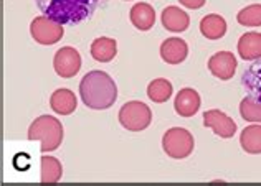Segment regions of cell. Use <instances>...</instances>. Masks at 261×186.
<instances>
[{
  "label": "cell",
  "mask_w": 261,
  "mask_h": 186,
  "mask_svg": "<svg viewBox=\"0 0 261 186\" xmlns=\"http://www.w3.org/2000/svg\"><path fill=\"white\" fill-rule=\"evenodd\" d=\"M91 56L93 59L99 61V63H109L118 54V43L113 38L99 37L91 43Z\"/></svg>",
  "instance_id": "e0dca14e"
},
{
  "label": "cell",
  "mask_w": 261,
  "mask_h": 186,
  "mask_svg": "<svg viewBox=\"0 0 261 186\" xmlns=\"http://www.w3.org/2000/svg\"><path fill=\"white\" fill-rule=\"evenodd\" d=\"M172 92H174L172 82L169 79H164V78L150 81L147 86V98L152 102H155V104H164V102H167L170 99V96H172Z\"/></svg>",
  "instance_id": "44dd1931"
},
{
  "label": "cell",
  "mask_w": 261,
  "mask_h": 186,
  "mask_svg": "<svg viewBox=\"0 0 261 186\" xmlns=\"http://www.w3.org/2000/svg\"><path fill=\"white\" fill-rule=\"evenodd\" d=\"M240 145L250 155L261 153V123H251L242 130Z\"/></svg>",
  "instance_id": "d6986e66"
},
{
  "label": "cell",
  "mask_w": 261,
  "mask_h": 186,
  "mask_svg": "<svg viewBox=\"0 0 261 186\" xmlns=\"http://www.w3.org/2000/svg\"><path fill=\"white\" fill-rule=\"evenodd\" d=\"M50 107L55 114H60V115H70L76 111L78 107V101H76V96L74 92H71L70 89L66 87H61L57 89L51 98H50Z\"/></svg>",
  "instance_id": "9a60e30c"
},
{
  "label": "cell",
  "mask_w": 261,
  "mask_h": 186,
  "mask_svg": "<svg viewBox=\"0 0 261 186\" xmlns=\"http://www.w3.org/2000/svg\"><path fill=\"white\" fill-rule=\"evenodd\" d=\"M161 22H162V26L166 30L172 32V33H182L189 28L190 17H189L187 12H184L180 9V7L170 5V7H166V9L162 10Z\"/></svg>",
  "instance_id": "8fae6325"
},
{
  "label": "cell",
  "mask_w": 261,
  "mask_h": 186,
  "mask_svg": "<svg viewBox=\"0 0 261 186\" xmlns=\"http://www.w3.org/2000/svg\"><path fill=\"white\" fill-rule=\"evenodd\" d=\"M29 140H40L42 153L57 150L63 142V126L53 115H40L29 127Z\"/></svg>",
  "instance_id": "3957f363"
},
{
  "label": "cell",
  "mask_w": 261,
  "mask_h": 186,
  "mask_svg": "<svg viewBox=\"0 0 261 186\" xmlns=\"http://www.w3.org/2000/svg\"><path fill=\"white\" fill-rule=\"evenodd\" d=\"M240 115L242 119L251 123H261V102L255 101L250 96L240 102Z\"/></svg>",
  "instance_id": "7402d4cb"
},
{
  "label": "cell",
  "mask_w": 261,
  "mask_h": 186,
  "mask_svg": "<svg viewBox=\"0 0 261 186\" xmlns=\"http://www.w3.org/2000/svg\"><path fill=\"white\" fill-rule=\"evenodd\" d=\"M200 94H198L195 89L192 87H184L177 92L175 99H174V109L175 112L189 119V117H194L198 109H200Z\"/></svg>",
  "instance_id": "30bf717a"
},
{
  "label": "cell",
  "mask_w": 261,
  "mask_h": 186,
  "mask_svg": "<svg viewBox=\"0 0 261 186\" xmlns=\"http://www.w3.org/2000/svg\"><path fill=\"white\" fill-rule=\"evenodd\" d=\"M238 54L245 61H256L261 58V33L246 32L238 40Z\"/></svg>",
  "instance_id": "4fadbf2b"
},
{
  "label": "cell",
  "mask_w": 261,
  "mask_h": 186,
  "mask_svg": "<svg viewBox=\"0 0 261 186\" xmlns=\"http://www.w3.org/2000/svg\"><path fill=\"white\" fill-rule=\"evenodd\" d=\"M200 33L207 40H220L226 33V22L218 13H210L200 20Z\"/></svg>",
  "instance_id": "ac0fdd59"
},
{
  "label": "cell",
  "mask_w": 261,
  "mask_h": 186,
  "mask_svg": "<svg viewBox=\"0 0 261 186\" xmlns=\"http://www.w3.org/2000/svg\"><path fill=\"white\" fill-rule=\"evenodd\" d=\"M187 54H189V46L185 43V40L172 37L162 41L161 58L167 65H180L187 58Z\"/></svg>",
  "instance_id": "7c38bea8"
},
{
  "label": "cell",
  "mask_w": 261,
  "mask_h": 186,
  "mask_svg": "<svg viewBox=\"0 0 261 186\" xmlns=\"http://www.w3.org/2000/svg\"><path fill=\"white\" fill-rule=\"evenodd\" d=\"M119 123L129 132H141L146 130L152 122V112L149 106L141 101H129L119 109Z\"/></svg>",
  "instance_id": "277c9868"
},
{
  "label": "cell",
  "mask_w": 261,
  "mask_h": 186,
  "mask_svg": "<svg viewBox=\"0 0 261 186\" xmlns=\"http://www.w3.org/2000/svg\"><path fill=\"white\" fill-rule=\"evenodd\" d=\"M30 35L37 43L45 45V46H51L63 38L65 28H63V25L55 22L53 18L46 17V15H40L32 20Z\"/></svg>",
  "instance_id": "8992f818"
},
{
  "label": "cell",
  "mask_w": 261,
  "mask_h": 186,
  "mask_svg": "<svg viewBox=\"0 0 261 186\" xmlns=\"http://www.w3.org/2000/svg\"><path fill=\"white\" fill-rule=\"evenodd\" d=\"M129 18H130V23H133L137 30L149 32L155 23L154 7L146 4V2L134 4L133 9H130V12H129Z\"/></svg>",
  "instance_id": "5bb4252c"
},
{
  "label": "cell",
  "mask_w": 261,
  "mask_h": 186,
  "mask_svg": "<svg viewBox=\"0 0 261 186\" xmlns=\"http://www.w3.org/2000/svg\"><path fill=\"white\" fill-rule=\"evenodd\" d=\"M61 175H63V167L58 158L45 155L40 160V180L42 183H58L61 180Z\"/></svg>",
  "instance_id": "ffe728a7"
},
{
  "label": "cell",
  "mask_w": 261,
  "mask_h": 186,
  "mask_svg": "<svg viewBox=\"0 0 261 186\" xmlns=\"http://www.w3.org/2000/svg\"><path fill=\"white\" fill-rule=\"evenodd\" d=\"M242 86L250 98L261 102V58L253 61V65L243 73Z\"/></svg>",
  "instance_id": "2e32d148"
},
{
  "label": "cell",
  "mask_w": 261,
  "mask_h": 186,
  "mask_svg": "<svg viewBox=\"0 0 261 186\" xmlns=\"http://www.w3.org/2000/svg\"><path fill=\"white\" fill-rule=\"evenodd\" d=\"M208 71L218 78L220 81H228L235 76L237 71V58L235 54L230 51H218L215 54H212L208 59Z\"/></svg>",
  "instance_id": "9c48e42d"
},
{
  "label": "cell",
  "mask_w": 261,
  "mask_h": 186,
  "mask_svg": "<svg viewBox=\"0 0 261 186\" xmlns=\"http://www.w3.org/2000/svg\"><path fill=\"white\" fill-rule=\"evenodd\" d=\"M178 2H180V5H184L185 9L198 10V9H202V7L205 5L207 0H178Z\"/></svg>",
  "instance_id": "cb8c5ba5"
},
{
  "label": "cell",
  "mask_w": 261,
  "mask_h": 186,
  "mask_svg": "<svg viewBox=\"0 0 261 186\" xmlns=\"http://www.w3.org/2000/svg\"><path fill=\"white\" fill-rule=\"evenodd\" d=\"M195 140L187 129L182 127H172L169 129L162 137V148L164 151L175 160H182V158L190 157L194 151Z\"/></svg>",
  "instance_id": "5b68a950"
},
{
  "label": "cell",
  "mask_w": 261,
  "mask_h": 186,
  "mask_svg": "<svg viewBox=\"0 0 261 186\" xmlns=\"http://www.w3.org/2000/svg\"><path fill=\"white\" fill-rule=\"evenodd\" d=\"M53 68L60 78L70 79L76 76L81 70V56L80 53L71 46H63L55 53L53 56Z\"/></svg>",
  "instance_id": "52a82bcc"
},
{
  "label": "cell",
  "mask_w": 261,
  "mask_h": 186,
  "mask_svg": "<svg viewBox=\"0 0 261 186\" xmlns=\"http://www.w3.org/2000/svg\"><path fill=\"white\" fill-rule=\"evenodd\" d=\"M237 22L243 26H261V4H251L237 13Z\"/></svg>",
  "instance_id": "603a6c76"
},
{
  "label": "cell",
  "mask_w": 261,
  "mask_h": 186,
  "mask_svg": "<svg viewBox=\"0 0 261 186\" xmlns=\"http://www.w3.org/2000/svg\"><path fill=\"white\" fill-rule=\"evenodd\" d=\"M80 98L83 104L94 111H105L118 99V86L105 71H89L80 81Z\"/></svg>",
  "instance_id": "6da1fadb"
},
{
  "label": "cell",
  "mask_w": 261,
  "mask_h": 186,
  "mask_svg": "<svg viewBox=\"0 0 261 186\" xmlns=\"http://www.w3.org/2000/svg\"><path fill=\"white\" fill-rule=\"evenodd\" d=\"M203 126L214 130V134L218 135L220 139H231L237 134L235 120L225 112L218 111V109H212V111L203 112Z\"/></svg>",
  "instance_id": "ba28073f"
},
{
  "label": "cell",
  "mask_w": 261,
  "mask_h": 186,
  "mask_svg": "<svg viewBox=\"0 0 261 186\" xmlns=\"http://www.w3.org/2000/svg\"><path fill=\"white\" fill-rule=\"evenodd\" d=\"M43 15L61 25L80 23L89 18L99 0H35Z\"/></svg>",
  "instance_id": "7a4b0ae2"
}]
</instances>
